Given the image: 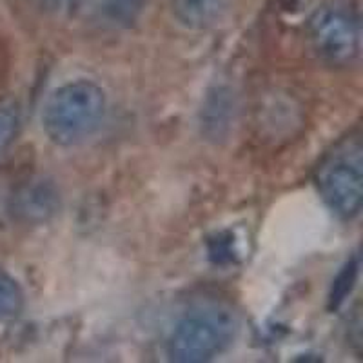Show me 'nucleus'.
Segmentation results:
<instances>
[{
    "label": "nucleus",
    "instance_id": "1",
    "mask_svg": "<svg viewBox=\"0 0 363 363\" xmlns=\"http://www.w3.org/2000/svg\"><path fill=\"white\" fill-rule=\"evenodd\" d=\"M108 111L106 91L91 80L57 87L42 108V129L58 147H73L95 135Z\"/></svg>",
    "mask_w": 363,
    "mask_h": 363
},
{
    "label": "nucleus",
    "instance_id": "2",
    "mask_svg": "<svg viewBox=\"0 0 363 363\" xmlns=\"http://www.w3.org/2000/svg\"><path fill=\"white\" fill-rule=\"evenodd\" d=\"M238 322L229 307L218 303L193 307L177 322L167 340V356L177 363H203L229 349Z\"/></svg>",
    "mask_w": 363,
    "mask_h": 363
},
{
    "label": "nucleus",
    "instance_id": "3",
    "mask_svg": "<svg viewBox=\"0 0 363 363\" xmlns=\"http://www.w3.org/2000/svg\"><path fill=\"white\" fill-rule=\"evenodd\" d=\"M316 186L323 202L340 218L351 220L363 206V151L359 138H349L320 164Z\"/></svg>",
    "mask_w": 363,
    "mask_h": 363
},
{
    "label": "nucleus",
    "instance_id": "4",
    "mask_svg": "<svg viewBox=\"0 0 363 363\" xmlns=\"http://www.w3.org/2000/svg\"><path fill=\"white\" fill-rule=\"evenodd\" d=\"M309 40L314 53L329 66H349L359 57V18L347 4L330 0L309 18Z\"/></svg>",
    "mask_w": 363,
    "mask_h": 363
},
{
    "label": "nucleus",
    "instance_id": "5",
    "mask_svg": "<svg viewBox=\"0 0 363 363\" xmlns=\"http://www.w3.org/2000/svg\"><path fill=\"white\" fill-rule=\"evenodd\" d=\"M58 191L48 180H31L13 196V213L24 222H45L57 213Z\"/></svg>",
    "mask_w": 363,
    "mask_h": 363
},
{
    "label": "nucleus",
    "instance_id": "6",
    "mask_svg": "<svg viewBox=\"0 0 363 363\" xmlns=\"http://www.w3.org/2000/svg\"><path fill=\"white\" fill-rule=\"evenodd\" d=\"M231 0H171V11L180 26L193 31L215 26Z\"/></svg>",
    "mask_w": 363,
    "mask_h": 363
},
{
    "label": "nucleus",
    "instance_id": "7",
    "mask_svg": "<svg viewBox=\"0 0 363 363\" xmlns=\"http://www.w3.org/2000/svg\"><path fill=\"white\" fill-rule=\"evenodd\" d=\"M24 311V291L18 281L0 269V322H11Z\"/></svg>",
    "mask_w": 363,
    "mask_h": 363
},
{
    "label": "nucleus",
    "instance_id": "8",
    "mask_svg": "<svg viewBox=\"0 0 363 363\" xmlns=\"http://www.w3.org/2000/svg\"><path fill=\"white\" fill-rule=\"evenodd\" d=\"M21 131V108L13 99H0V155H4Z\"/></svg>",
    "mask_w": 363,
    "mask_h": 363
},
{
    "label": "nucleus",
    "instance_id": "9",
    "mask_svg": "<svg viewBox=\"0 0 363 363\" xmlns=\"http://www.w3.org/2000/svg\"><path fill=\"white\" fill-rule=\"evenodd\" d=\"M358 258H352L342 269V272H340L338 278L335 280V285H333V291H330V309H338L342 306V301L347 298V294H351L352 287L356 284V278H358Z\"/></svg>",
    "mask_w": 363,
    "mask_h": 363
},
{
    "label": "nucleus",
    "instance_id": "10",
    "mask_svg": "<svg viewBox=\"0 0 363 363\" xmlns=\"http://www.w3.org/2000/svg\"><path fill=\"white\" fill-rule=\"evenodd\" d=\"M142 0H108V11L113 18H133L140 9Z\"/></svg>",
    "mask_w": 363,
    "mask_h": 363
}]
</instances>
